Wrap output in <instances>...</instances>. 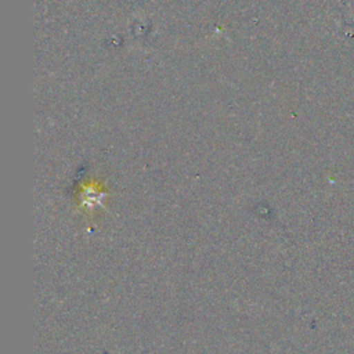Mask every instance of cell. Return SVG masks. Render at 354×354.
Returning <instances> with one entry per match:
<instances>
[{
  "mask_svg": "<svg viewBox=\"0 0 354 354\" xmlns=\"http://www.w3.org/2000/svg\"><path fill=\"white\" fill-rule=\"evenodd\" d=\"M106 198V191L98 183H86L80 185L79 192V206L87 212L102 207Z\"/></svg>",
  "mask_w": 354,
  "mask_h": 354,
  "instance_id": "cell-1",
  "label": "cell"
}]
</instances>
